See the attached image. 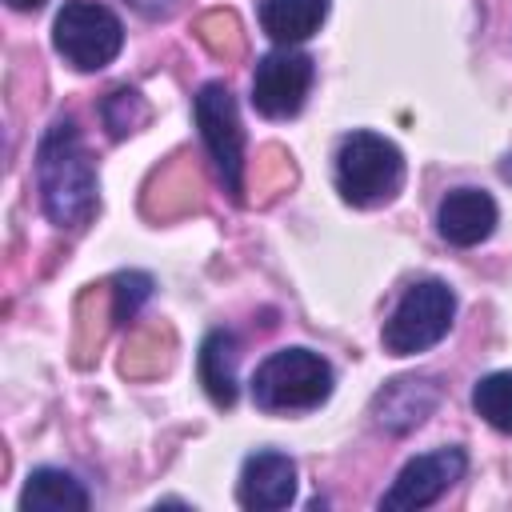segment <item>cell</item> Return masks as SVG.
Returning <instances> with one entry per match:
<instances>
[{
    "mask_svg": "<svg viewBox=\"0 0 512 512\" xmlns=\"http://www.w3.org/2000/svg\"><path fill=\"white\" fill-rule=\"evenodd\" d=\"M36 188L44 216L56 228H84L96 216L100 188H96V164L80 140V128L72 116H56L36 148Z\"/></svg>",
    "mask_w": 512,
    "mask_h": 512,
    "instance_id": "cell-1",
    "label": "cell"
},
{
    "mask_svg": "<svg viewBox=\"0 0 512 512\" xmlns=\"http://www.w3.org/2000/svg\"><path fill=\"white\" fill-rule=\"evenodd\" d=\"M404 188V152L368 128H356L336 148V192L352 208H380Z\"/></svg>",
    "mask_w": 512,
    "mask_h": 512,
    "instance_id": "cell-2",
    "label": "cell"
},
{
    "mask_svg": "<svg viewBox=\"0 0 512 512\" xmlns=\"http://www.w3.org/2000/svg\"><path fill=\"white\" fill-rule=\"evenodd\" d=\"M336 372L312 348H280L252 376V400L260 412H308L332 396Z\"/></svg>",
    "mask_w": 512,
    "mask_h": 512,
    "instance_id": "cell-3",
    "label": "cell"
},
{
    "mask_svg": "<svg viewBox=\"0 0 512 512\" xmlns=\"http://www.w3.org/2000/svg\"><path fill=\"white\" fill-rule=\"evenodd\" d=\"M452 320H456V292L436 276L416 280L404 288L392 316L384 320V332H380L384 352H392V356L428 352L432 344H440L448 336Z\"/></svg>",
    "mask_w": 512,
    "mask_h": 512,
    "instance_id": "cell-4",
    "label": "cell"
},
{
    "mask_svg": "<svg viewBox=\"0 0 512 512\" xmlns=\"http://www.w3.org/2000/svg\"><path fill=\"white\" fill-rule=\"evenodd\" d=\"M52 48L76 72L108 68L124 48V24L108 4L96 0H68L52 24Z\"/></svg>",
    "mask_w": 512,
    "mask_h": 512,
    "instance_id": "cell-5",
    "label": "cell"
},
{
    "mask_svg": "<svg viewBox=\"0 0 512 512\" xmlns=\"http://www.w3.org/2000/svg\"><path fill=\"white\" fill-rule=\"evenodd\" d=\"M192 112H196L200 140H204V148H208V156L224 180V192L232 200H244V128H240L232 88L220 80H208L196 92Z\"/></svg>",
    "mask_w": 512,
    "mask_h": 512,
    "instance_id": "cell-6",
    "label": "cell"
},
{
    "mask_svg": "<svg viewBox=\"0 0 512 512\" xmlns=\"http://www.w3.org/2000/svg\"><path fill=\"white\" fill-rule=\"evenodd\" d=\"M312 80H316V64L308 52L276 48V52L260 56V64L252 72V108L268 120H288L304 108Z\"/></svg>",
    "mask_w": 512,
    "mask_h": 512,
    "instance_id": "cell-7",
    "label": "cell"
},
{
    "mask_svg": "<svg viewBox=\"0 0 512 512\" xmlns=\"http://www.w3.org/2000/svg\"><path fill=\"white\" fill-rule=\"evenodd\" d=\"M464 468H468V456L456 444L420 452L400 468L392 488L380 496V508H428L464 476Z\"/></svg>",
    "mask_w": 512,
    "mask_h": 512,
    "instance_id": "cell-8",
    "label": "cell"
},
{
    "mask_svg": "<svg viewBox=\"0 0 512 512\" xmlns=\"http://www.w3.org/2000/svg\"><path fill=\"white\" fill-rule=\"evenodd\" d=\"M236 500L252 512H276L296 500V464L276 448H256L236 480Z\"/></svg>",
    "mask_w": 512,
    "mask_h": 512,
    "instance_id": "cell-9",
    "label": "cell"
},
{
    "mask_svg": "<svg viewBox=\"0 0 512 512\" xmlns=\"http://www.w3.org/2000/svg\"><path fill=\"white\" fill-rule=\"evenodd\" d=\"M496 200L484 188H452L436 208V228L456 248H476L496 232Z\"/></svg>",
    "mask_w": 512,
    "mask_h": 512,
    "instance_id": "cell-10",
    "label": "cell"
},
{
    "mask_svg": "<svg viewBox=\"0 0 512 512\" xmlns=\"http://www.w3.org/2000/svg\"><path fill=\"white\" fill-rule=\"evenodd\" d=\"M436 400H440L436 380H428V376H400V380H392V384L380 388V396H376V420L388 432H412L416 424H424L432 416Z\"/></svg>",
    "mask_w": 512,
    "mask_h": 512,
    "instance_id": "cell-11",
    "label": "cell"
},
{
    "mask_svg": "<svg viewBox=\"0 0 512 512\" xmlns=\"http://www.w3.org/2000/svg\"><path fill=\"white\" fill-rule=\"evenodd\" d=\"M236 364H240V344L228 328H212L200 344V384L204 392L212 396L216 408H232L236 396H240V376H236Z\"/></svg>",
    "mask_w": 512,
    "mask_h": 512,
    "instance_id": "cell-12",
    "label": "cell"
},
{
    "mask_svg": "<svg viewBox=\"0 0 512 512\" xmlns=\"http://www.w3.org/2000/svg\"><path fill=\"white\" fill-rule=\"evenodd\" d=\"M324 16H328V0H260V28L280 48L316 36Z\"/></svg>",
    "mask_w": 512,
    "mask_h": 512,
    "instance_id": "cell-13",
    "label": "cell"
},
{
    "mask_svg": "<svg viewBox=\"0 0 512 512\" xmlns=\"http://www.w3.org/2000/svg\"><path fill=\"white\" fill-rule=\"evenodd\" d=\"M88 504H92L88 488L64 468H32L20 492V508H40V512H68V508L84 512Z\"/></svg>",
    "mask_w": 512,
    "mask_h": 512,
    "instance_id": "cell-14",
    "label": "cell"
},
{
    "mask_svg": "<svg viewBox=\"0 0 512 512\" xmlns=\"http://www.w3.org/2000/svg\"><path fill=\"white\" fill-rule=\"evenodd\" d=\"M472 408L496 432H512V372H488L472 388Z\"/></svg>",
    "mask_w": 512,
    "mask_h": 512,
    "instance_id": "cell-15",
    "label": "cell"
},
{
    "mask_svg": "<svg viewBox=\"0 0 512 512\" xmlns=\"http://www.w3.org/2000/svg\"><path fill=\"white\" fill-rule=\"evenodd\" d=\"M100 116H104L108 136H112V140H124L128 132H136V128L148 120V104H144V96H140L136 88H116V92L104 96Z\"/></svg>",
    "mask_w": 512,
    "mask_h": 512,
    "instance_id": "cell-16",
    "label": "cell"
},
{
    "mask_svg": "<svg viewBox=\"0 0 512 512\" xmlns=\"http://www.w3.org/2000/svg\"><path fill=\"white\" fill-rule=\"evenodd\" d=\"M148 296H152V276L148 272H120L112 280V312H116V320H132Z\"/></svg>",
    "mask_w": 512,
    "mask_h": 512,
    "instance_id": "cell-17",
    "label": "cell"
},
{
    "mask_svg": "<svg viewBox=\"0 0 512 512\" xmlns=\"http://www.w3.org/2000/svg\"><path fill=\"white\" fill-rule=\"evenodd\" d=\"M128 4H132L136 12H144V16H168L176 0H128Z\"/></svg>",
    "mask_w": 512,
    "mask_h": 512,
    "instance_id": "cell-18",
    "label": "cell"
},
{
    "mask_svg": "<svg viewBox=\"0 0 512 512\" xmlns=\"http://www.w3.org/2000/svg\"><path fill=\"white\" fill-rule=\"evenodd\" d=\"M44 0H8V8H16V12H36Z\"/></svg>",
    "mask_w": 512,
    "mask_h": 512,
    "instance_id": "cell-19",
    "label": "cell"
}]
</instances>
